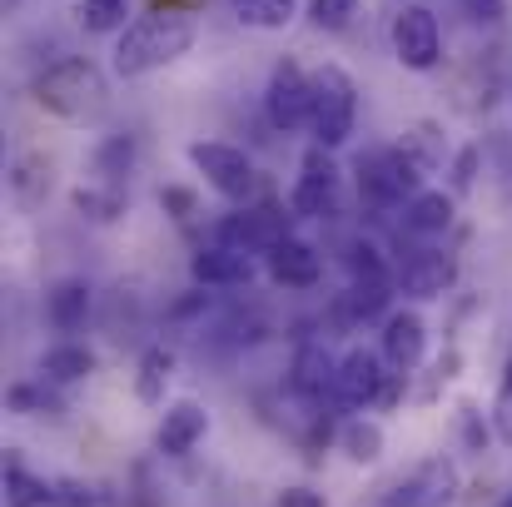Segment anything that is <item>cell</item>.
<instances>
[{"label": "cell", "instance_id": "6da1fadb", "mask_svg": "<svg viewBox=\"0 0 512 507\" xmlns=\"http://www.w3.org/2000/svg\"><path fill=\"white\" fill-rule=\"evenodd\" d=\"M194 35H199L194 15L170 10V5H155L150 15H140V20H130L120 30V40H115V75L140 80L150 70H165V65H174L194 45Z\"/></svg>", "mask_w": 512, "mask_h": 507}, {"label": "cell", "instance_id": "7a4b0ae2", "mask_svg": "<svg viewBox=\"0 0 512 507\" xmlns=\"http://www.w3.org/2000/svg\"><path fill=\"white\" fill-rule=\"evenodd\" d=\"M30 95H35L40 110H50L60 120H95L105 110V100H110V80H105V70L95 60L70 55V60L45 65L30 80Z\"/></svg>", "mask_w": 512, "mask_h": 507}, {"label": "cell", "instance_id": "3957f363", "mask_svg": "<svg viewBox=\"0 0 512 507\" xmlns=\"http://www.w3.org/2000/svg\"><path fill=\"white\" fill-rule=\"evenodd\" d=\"M358 125V85L348 80V70L324 65L314 75V110H309V135L324 150H339Z\"/></svg>", "mask_w": 512, "mask_h": 507}, {"label": "cell", "instance_id": "277c9868", "mask_svg": "<svg viewBox=\"0 0 512 507\" xmlns=\"http://www.w3.org/2000/svg\"><path fill=\"white\" fill-rule=\"evenodd\" d=\"M423 174H428V165L408 145L373 150L368 160H358V194L368 204H403V199L423 194Z\"/></svg>", "mask_w": 512, "mask_h": 507}, {"label": "cell", "instance_id": "5b68a950", "mask_svg": "<svg viewBox=\"0 0 512 507\" xmlns=\"http://www.w3.org/2000/svg\"><path fill=\"white\" fill-rule=\"evenodd\" d=\"M189 165L204 174V184L214 194H224L234 204L254 194V160L239 145H229V140H194L189 145Z\"/></svg>", "mask_w": 512, "mask_h": 507}, {"label": "cell", "instance_id": "8992f818", "mask_svg": "<svg viewBox=\"0 0 512 507\" xmlns=\"http://www.w3.org/2000/svg\"><path fill=\"white\" fill-rule=\"evenodd\" d=\"M388 40H393V55L403 70H433L443 60V30H438V15L428 5H403L393 15Z\"/></svg>", "mask_w": 512, "mask_h": 507}, {"label": "cell", "instance_id": "52a82bcc", "mask_svg": "<svg viewBox=\"0 0 512 507\" xmlns=\"http://www.w3.org/2000/svg\"><path fill=\"white\" fill-rule=\"evenodd\" d=\"M264 110L274 130H309V110H314V75H304L294 60L274 65L269 90H264Z\"/></svg>", "mask_w": 512, "mask_h": 507}, {"label": "cell", "instance_id": "ba28073f", "mask_svg": "<svg viewBox=\"0 0 512 507\" xmlns=\"http://www.w3.org/2000/svg\"><path fill=\"white\" fill-rule=\"evenodd\" d=\"M289 209L299 219H329L339 209V165H334V150L314 145L304 155V169H299L294 194H289Z\"/></svg>", "mask_w": 512, "mask_h": 507}, {"label": "cell", "instance_id": "9c48e42d", "mask_svg": "<svg viewBox=\"0 0 512 507\" xmlns=\"http://www.w3.org/2000/svg\"><path fill=\"white\" fill-rule=\"evenodd\" d=\"M388 378H393V368L383 363V353H373V348H348L339 358L334 398L348 403V408H373V403H383Z\"/></svg>", "mask_w": 512, "mask_h": 507}, {"label": "cell", "instance_id": "30bf717a", "mask_svg": "<svg viewBox=\"0 0 512 507\" xmlns=\"http://www.w3.org/2000/svg\"><path fill=\"white\" fill-rule=\"evenodd\" d=\"M458 284V259L448 249H413L398 264V289L408 299H443Z\"/></svg>", "mask_w": 512, "mask_h": 507}, {"label": "cell", "instance_id": "8fae6325", "mask_svg": "<svg viewBox=\"0 0 512 507\" xmlns=\"http://www.w3.org/2000/svg\"><path fill=\"white\" fill-rule=\"evenodd\" d=\"M453 498H458V468L448 458H428L408 483H398L388 507H453Z\"/></svg>", "mask_w": 512, "mask_h": 507}, {"label": "cell", "instance_id": "7c38bea8", "mask_svg": "<svg viewBox=\"0 0 512 507\" xmlns=\"http://www.w3.org/2000/svg\"><path fill=\"white\" fill-rule=\"evenodd\" d=\"M189 274H194V284H204V289H244L249 279H254V259L244 254V249H234V244H204L194 259H189Z\"/></svg>", "mask_w": 512, "mask_h": 507}, {"label": "cell", "instance_id": "4fadbf2b", "mask_svg": "<svg viewBox=\"0 0 512 507\" xmlns=\"http://www.w3.org/2000/svg\"><path fill=\"white\" fill-rule=\"evenodd\" d=\"M423 348H428V329H423V319L413 314V309H393L388 319H383V363L393 368V373H413L418 363H423Z\"/></svg>", "mask_w": 512, "mask_h": 507}, {"label": "cell", "instance_id": "5bb4252c", "mask_svg": "<svg viewBox=\"0 0 512 507\" xmlns=\"http://www.w3.org/2000/svg\"><path fill=\"white\" fill-rule=\"evenodd\" d=\"M264 264H269V279H274L279 289H314V284L324 279V259H319V249L304 244V239H279V244L264 254Z\"/></svg>", "mask_w": 512, "mask_h": 507}, {"label": "cell", "instance_id": "9a60e30c", "mask_svg": "<svg viewBox=\"0 0 512 507\" xmlns=\"http://www.w3.org/2000/svg\"><path fill=\"white\" fill-rule=\"evenodd\" d=\"M204 433H209V408L194 403V398H179V403L165 408L155 443H160L165 458H184V453H194V448L204 443Z\"/></svg>", "mask_w": 512, "mask_h": 507}, {"label": "cell", "instance_id": "2e32d148", "mask_svg": "<svg viewBox=\"0 0 512 507\" xmlns=\"http://www.w3.org/2000/svg\"><path fill=\"white\" fill-rule=\"evenodd\" d=\"M334 378H339V358H334L319 338H309V343L294 348L289 383H294L304 398H324V393H334Z\"/></svg>", "mask_w": 512, "mask_h": 507}, {"label": "cell", "instance_id": "e0dca14e", "mask_svg": "<svg viewBox=\"0 0 512 507\" xmlns=\"http://www.w3.org/2000/svg\"><path fill=\"white\" fill-rule=\"evenodd\" d=\"M90 304H95V294H90L85 279H60L45 294V319H50L55 334H80L90 324Z\"/></svg>", "mask_w": 512, "mask_h": 507}, {"label": "cell", "instance_id": "ac0fdd59", "mask_svg": "<svg viewBox=\"0 0 512 507\" xmlns=\"http://www.w3.org/2000/svg\"><path fill=\"white\" fill-rule=\"evenodd\" d=\"M403 224H408L413 234H423V239L448 234V229H453V194H443V189H423L418 199H408Z\"/></svg>", "mask_w": 512, "mask_h": 507}, {"label": "cell", "instance_id": "d6986e66", "mask_svg": "<svg viewBox=\"0 0 512 507\" xmlns=\"http://www.w3.org/2000/svg\"><path fill=\"white\" fill-rule=\"evenodd\" d=\"M75 209L85 214V219H95V224H110V219H120L125 214V184H115V179H90V184H80L75 189Z\"/></svg>", "mask_w": 512, "mask_h": 507}, {"label": "cell", "instance_id": "ffe728a7", "mask_svg": "<svg viewBox=\"0 0 512 507\" xmlns=\"http://www.w3.org/2000/svg\"><path fill=\"white\" fill-rule=\"evenodd\" d=\"M40 373L50 378V383H80V378H90L95 373V353L85 348V343H55V348H45V358H40Z\"/></svg>", "mask_w": 512, "mask_h": 507}, {"label": "cell", "instance_id": "44dd1931", "mask_svg": "<svg viewBox=\"0 0 512 507\" xmlns=\"http://www.w3.org/2000/svg\"><path fill=\"white\" fill-rule=\"evenodd\" d=\"M170 378H174V353L165 348V343H150V348L140 353V373H135V393H140V403H165Z\"/></svg>", "mask_w": 512, "mask_h": 507}, {"label": "cell", "instance_id": "7402d4cb", "mask_svg": "<svg viewBox=\"0 0 512 507\" xmlns=\"http://www.w3.org/2000/svg\"><path fill=\"white\" fill-rule=\"evenodd\" d=\"M339 448H343V458L348 463H378L383 458V428L373 423V418H348L339 428Z\"/></svg>", "mask_w": 512, "mask_h": 507}, {"label": "cell", "instance_id": "603a6c76", "mask_svg": "<svg viewBox=\"0 0 512 507\" xmlns=\"http://www.w3.org/2000/svg\"><path fill=\"white\" fill-rule=\"evenodd\" d=\"M388 299H393L388 294V279H353L348 294H343V314H348V324H368V319H378L388 309Z\"/></svg>", "mask_w": 512, "mask_h": 507}, {"label": "cell", "instance_id": "cb8c5ba5", "mask_svg": "<svg viewBox=\"0 0 512 507\" xmlns=\"http://www.w3.org/2000/svg\"><path fill=\"white\" fill-rule=\"evenodd\" d=\"M229 10L249 30H284L299 15V0H229Z\"/></svg>", "mask_w": 512, "mask_h": 507}, {"label": "cell", "instance_id": "d4e9b609", "mask_svg": "<svg viewBox=\"0 0 512 507\" xmlns=\"http://www.w3.org/2000/svg\"><path fill=\"white\" fill-rule=\"evenodd\" d=\"M5 507H55V488L45 478H35L30 468L10 463L5 468Z\"/></svg>", "mask_w": 512, "mask_h": 507}, {"label": "cell", "instance_id": "484cf974", "mask_svg": "<svg viewBox=\"0 0 512 507\" xmlns=\"http://www.w3.org/2000/svg\"><path fill=\"white\" fill-rule=\"evenodd\" d=\"M125 15H130V0H80V25L90 35H115L125 30Z\"/></svg>", "mask_w": 512, "mask_h": 507}, {"label": "cell", "instance_id": "4316f807", "mask_svg": "<svg viewBox=\"0 0 512 507\" xmlns=\"http://www.w3.org/2000/svg\"><path fill=\"white\" fill-rule=\"evenodd\" d=\"M358 15V0H309V25L314 30H343Z\"/></svg>", "mask_w": 512, "mask_h": 507}, {"label": "cell", "instance_id": "83f0119b", "mask_svg": "<svg viewBox=\"0 0 512 507\" xmlns=\"http://www.w3.org/2000/svg\"><path fill=\"white\" fill-rule=\"evenodd\" d=\"M348 274L353 279H388V269H383V259H378V249L368 239L348 249Z\"/></svg>", "mask_w": 512, "mask_h": 507}, {"label": "cell", "instance_id": "f1b7e54d", "mask_svg": "<svg viewBox=\"0 0 512 507\" xmlns=\"http://www.w3.org/2000/svg\"><path fill=\"white\" fill-rule=\"evenodd\" d=\"M473 169H478V150L468 145V150H458V160H453V189H458V194L473 189Z\"/></svg>", "mask_w": 512, "mask_h": 507}, {"label": "cell", "instance_id": "f546056e", "mask_svg": "<svg viewBox=\"0 0 512 507\" xmlns=\"http://www.w3.org/2000/svg\"><path fill=\"white\" fill-rule=\"evenodd\" d=\"M160 204H165V209H170L174 219H189V214H194V194H189V189H160Z\"/></svg>", "mask_w": 512, "mask_h": 507}, {"label": "cell", "instance_id": "4dcf8cb0", "mask_svg": "<svg viewBox=\"0 0 512 507\" xmlns=\"http://www.w3.org/2000/svg\"><path fill=\"white\" fill-rule=\"evenodd\" d=\"M493 428H498L503 443H512V388H503L498 403H493Z\"/></svg>", "mask_w": 512, "mask_h": 507}, {"label": "cell", "instance_id": "1f68e13d", "mask_svg": "<svg viewBox=\"0 0 512 507\" xmlns=\"http://www.w3.org/2000/svg\"><path fill=\"white\" fill-rule=\"evenodd\" d=\"M463 10L473 20H483V25H498L503 20V0H463Z\"/></svg>", "mask_w": 512, "mask_h": 507}, {"label": "cell", "instance_id": "d6a6232c", "mask_svg": "<svg viewBox=\"0 0 512 507\" xmlns=\"http://www.w3.org/2000/svg\"><path fill=\"white\" fill-rule=\"evenodd\" d=\"M279 507H324V493H314V488H284Z\"/></svg>", "mask_w": 512, "mask_h": 507}, {"label": "cell", "instance_id": "836d02e7", "mask_svg": "<svg viewBox=\"0 0 512 507\" xmlns=\"http://www.w3.org/2000/svg\"><path fill=\"white\" fill-rule=\"evenodd\" d=\"M503 388H512V363H508V373H503Z\"/></svg>", "mask_w": 512, "mask_h": 507}, {"label": "cell", "instance_id": "e575fe53", "mask_svg": "<svg viewBox=\"0 0 512 507\" xmlns=\"http://www.w3.org/2000/svg\"><path fill=\"white\" fill-rule=\"evenodd\" d=\"M498 507H512V498H508V503H498Z\"/></svg>", "mask_w": 512, "mask_h": 507}]
</instances>
